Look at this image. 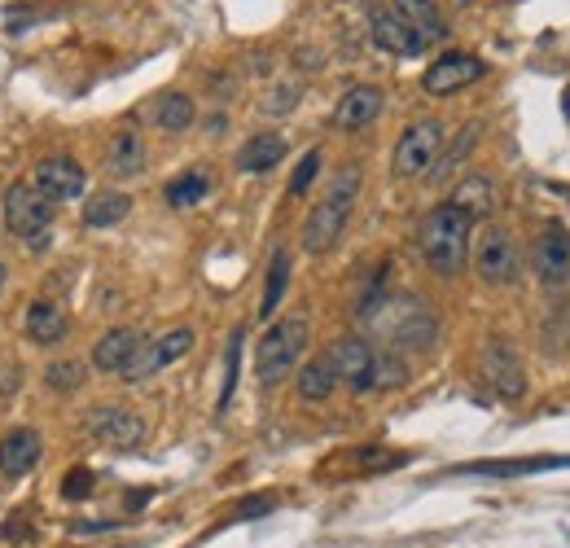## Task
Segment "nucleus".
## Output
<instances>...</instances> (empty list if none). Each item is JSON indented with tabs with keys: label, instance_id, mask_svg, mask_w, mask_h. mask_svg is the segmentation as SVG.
<instances>
[{
	"label": "nucleus",
	"instance_id": "1",
	"mask_svg": "<svg viewBox=\"0 0 570 548\" xmlns=\"http://www.w3.org/2000/svg\"><path fill=\"white\" fill-rule=\"evenodd\" d=\"M470 229H474V219L461 211V206H434L426 219H421V229H417V246L430 264V272L439 277H456L466 268L470 259Z\"/></svg>",
	"mask_w": 570,
	"mask_h": 548
},
{
	"label": "nucleus",
	"instance_id": "2",
	"mask_svg": "<svg viewBox=\"0 0 570 548\" xmlns=\"http://www.w3.org/2000/svg\"><path fill=\"white\" fill-rule=\"evenodd\" d=\"M360 180H365V176H360L356 163L338 167V176L329 180L325 197L312 206L307 225H303V251H307V255H325V251L338 246L342 229H347V219H352V206H356V197H360Z\"/></svg>",
	"mask_w": 570,
	"mask_h": 548
},
{
	"label": "nucleus",
	"instance_id": "3",
	"mask_svg": "<svg viewBox=\"0 0 570 548\" xmlns=\"http://www.w3.org/2000/svg\"><path fill=\"white\" fill-rule=\"evenodd\" d=\"M369 324L382 329V339L391 343V352H430L439 339V320L434 311L413 298V294H387L378 303V311L369 316Z\"/></svg>",
	"mask_w": 570,
	"mask_h": 548
},
{
	"label": "nucleus",
	"instance_id": "4",
	"mask_svg": "<svg viewBox=\"0 0 570 548\" xmlns=\"http://www.w3.org/2000/svg\"><path fill=\"white\" fill-rule=\"evenodd\" d=\"M303 347H307V316H286V320H277L268 334L259 339V352H255V373H259V382H264V386L286 382L290 369L299 365Z\"/></svg>",
	"mask_w": 570,
	"mask_h": 548
},
{
	"label": "nucleus",
	"instance_id": "5",
	"mask_svg": "<svg viewBox=\"0 0 570 548\" xmlns=\"http://www.w3.org/2000/svg\"><path fill=\"white\" fill-rule=\"evenodd\" d=\"M5 225L14 238L27 242V251H45L53 242V202L36 184H10L5 193Z\"/></svg>",
	"mask_w": 570,
	"mask_h": 548
},
{
	"label": "nucleus",
	"instance_id": "6",
	"mask_svg": "<svg viewBox=\"0 0 570 548\" xmlns=\"http://www.w3.org/2000/svg\"><path fill=\"white\" fill-rule=\"evenodd\" d=\"M439 150H443V124H439V119H417V124L404 128V137L395 141L391 167H395L400 180H417V176H426V171L434 167Z\"/></svg>",
	"mask_w": 570,
	"mask_h": 548
},
{
	"label": "nucleus",
	"instance_id": "7",
	"mask_svg": "<svg viewBox=\"0 0 570 548\" xmlns=\"http://www.w3.org/2000/svg\"><path fill=\"white\" fill-rule=\"evenodd\" d=\"M88 434L97 438V444L114 448V453H128V448H141L145 421H141V412H132V408L101 404V408L88 412Z\"/></svg>",
	"mask_w": 570,
	"mask_h": 548
},
{
	"label": "nucleus",
	"instance_id": "8",
	"mask_svg": "<svg viewBox=\"0 0 570 548\" xmlns=\"http://www.w3.org/2000/svg\"><path fill=\"white\" fill-rule=\"evenodd\" d=\"M531 268L535 277L553 290V294H566L570 290V233L561 225H548L540 229L535 246H531Z\"/></svg>",
	"mask_w": 570,
	"mask_h": 548
},
{
	"label": "nucleus",
	"instance_id": "9",
	"mask_svg": "<svg viewBox=\"0 0 570 548\" xmlns=\"http://www.w3.org/2000/svg\"><path fill=\"white\" fill-rule=\"evenodd\" d=\"M483 382L501 395V399H522L527 395V369L522 356L509 339H487L483 347Z\"/></svg>",
	"mask_w": 570,
	"mask_h": 548
},
{
	"label": "nucleus",
	"instance_id": "10",
	"mask_svg": "<svg viewBox=\"0 0 570 548\" xmlns=\"http://www.w3.org/2000/svg\"><path fill=\"white\" fill-rule=\"evenodd\" d=\"M474 272L487 285H514L518 281V251L505 229H487L474 246Z\"/></svg>",
	"mask_w": 570,
	"mask_h": 548
},
{
	"label": "nucleus",
	"instance_id": "11",
	"mask_svg": "<svg viewBox=\"0 0 570 548\" xmlns=\"http://www.w3.org/2000/svg\"><path fill=\"white\" fill-rule=\"evenodd\" d=\"M193 347V329H172V334H163V339H154V343H141V352L132 356V365L124 369V382H145V378H154V373H163L167 365H176L185 352Z\"/></svg>",
	"mask_w": 570,
	"mask_h": 548
},
{
	"label": "nucleus",
	"instance_id": "12",
	"mask_svg": "<svg viewBox=\"0 0 570 548\" xmlns=\"http://www.w3.org/2000/svg\"><path fill=\"white\" fill-rule=\"evenodd\" d=\"M483 71H487V62H479L474 53H443V58L430 62V71L421 75V88H426L430 97H447V92H456V88L483 79Z\"/></svg>",
	"mask_w": 570,
	"mask_h": 548
},
{
	"label": "nucleus",
	"instance_id": "13",
	"mask_svg": "<svg viewBox=\"0 0 570 548\" xmlns=\"http://www.w3.org/2000/svg\"><path fill=\"white\" fill-rule=\"evenodd\" d=\"M369 36H373V44H378L382 53H395V58H417V53L430 49L426 36H417L391 5H378V10L369 14Z\"/></svg>",
	"mask_w": 570,
	"mask_h": 548
},
{
	"label": "nucleus",
	"instance_id": "14",
	"mask_svg": "<svg viewBox=\"0 0 570 548\" xmlns=\"http://www.w3.org/2000/svg\"><path fill=\"white\" fill-rule=\"evenodd\" d=\"M329 365H333L338 382H347L356 395L373 391V347L365 339H338L329 347Z\"/></svg>",
	"mask_w": 570,
	"mask_h": 548
},
{
	"label": "nucleus",
	"instance_id": "15",
	"mask_svg": "<svg viewBox=\"0 0 570 548\" xmlns=\"http://www.w3.org/2000/svg\"><path fill=\"white\" fill-rule=\"evenodd\" d=\"M84 167L75 163V158H66V154H53V158H45L40 167H36V189L58 206V202H75L79 193H84Z\"/></svg>",
	"mask_w": 570,
	"mask_h": 548
},
{
	"label": "nucleus",
	"instance_id": "16",
	"mask_svg": "<svg viewBox=\"0 0 570 548\" xmlns=\"http://www.w3.org/2000/svg\"><path fill=\"white\" fill-rule=\"evenodd\" d=\"M548 470H570V457H514V461H470V466H456L452 474H461V479H527V474H548Z\"/></svg>",
	"mask_w": 570,
	"mask_h": 548
},
{
	"label": "nucleus",
	"instance_id": "17",
	"mask_svg": "<svg viewBox=\"0 0 570 548\" xmlns=\"http://www.w3.org/2000/svg\"><path fill=\"white\" fill-rule=\"evenodd\" d=\"M40 457H45V444H40V434L31 425H18V430L0 434V474H5V479L31 474Z\"/></svg>",
	"mask_w": 570,
	"mask_h": 548
},
{
	"label": "nucleus",
	"instance_id": "18",
	"mask_svg": "<svg viewBox=\"0 0 570 548\" xmlns=\"http://www.w3.org/2000/svg\"><path fill=\"white\" fill-rule=\"evenodd\" d=\"M378 115H382V88L360 84V88H352V92H342V101H338V110H333V128L360 132V128H369Z\"/></svg>",
	"mask_w": 570,
	"mask_h": 548
},
{
	"label": "nucleus",
	"instance_id": "19",
	"mask_svg": "<svg viewBox=\"0 0 570 548\" xmlns=\"http://www.w3.org/2000/svg\"><path fill=\"white\" fill-rule=\"evenodd\" d=\"M23 329H27V339H31V343L53 347V343H62V339L71 334V320H66L62 303H53V298H36V303L27 307V316H23Z\"/></svg>",
	"mask_w": 570,
	"mask_h": 548
},
{
	"label": "nucleus",
	"instance_id": "20",
	"mask_svg": "<svg viewBox=\"0 0 570 548\" xmlns=\"http://www.w3.org/2000/svg\"><path fill=\"white\" fill-rule=\"evenodd\" d=\"M137 352H141V334H137V329H110V334L92 347V365L101 373H124Z\"/></svg>",
	"mask_w": 570,
	"mask_h": 548
},
{
	"label": "nucleus",
	"instance_id": "21",
	"mask_svg": "<svg viewBox=\"0 0 570 548\" xmlns=\"http://www.w3.org/2000/svg\"><path fill=\"white\" fill-rule=\"evenodd\" d=\"M105 171L110 176H141L145 171V141H141V132L124 128V132L110 137V145H105Z\"/></svg>",
	"mask_w": 570,
	"mask_h": 548
},
{
	"label": "nucleus",
	"instance_id": "22",
	"mask_svg": "<svg viewBox=\"0 0 570 548\" xmlns=\"http://www.w3.org/2000/svg\"><path fill=\"white\" fill-rule=\"evenodd\" d=\"M132 211V197L119 189H101L84 202V229H110V225H124Z\"/></svg>",
	"mask_w": 570,
	"mask_h": 548
},
{
	"label": "nucleus",
	"instance_id": "23",
	"mask_svg": "<svg viewBox=\"0 0 570 548\" xmlns=\"http://www.w3.org/2000/svg\"><path fill=\"white\" fill-rule=\"evenodd\" d=\"M281 158H286V137H281V132H255V137L238 150V167L251 171V176L273 171Z\"/></svg>",
	"mask_w": 570,
	"mask_h": 548
},
{
	"label": "nucleus",
	"instance_id": "24",
	"mask_svg": "<svg viewBox=\"0 0 570 548\" xmlns=\"http://www.w3.org/2000/svg\"><path fill=\"white\" fill-rule=\"evenodd\" d=\"M540 339L548 356H570V290L557 294L540 320Z\"/></svg>",
	"mask_w": 570,
	"mask_h": 548
},
{
	"label": "nucleus",
	"instance_id": "25",
	"mask_svg": "<svg viewBox=\"0 0 570 548\" xmlns=\"http://www.w3.org/2000/svg\"><path fill=\"white\" fill-rule=\"evenodd\" d=\"M391 10H395L417 36H426V44H434V40L447 36V23H443V14H439L434 0H391Z\"/></svg>",
	"mask_w": 570,
	"mask_h": 548
},
{
	"label": "nucleus",
	"instance_id": "26",
	"mask_svg": "<svg viewBox=\"0 0 570 548\" xmlns=\"http://www.w3.org/2000/svg\"><path fill=\"white\" fill-rule=\"evenodd\" d=\"M447 202L461 206L470 219H487V215L496 211V184H492L483 171H474V176H466L461 184H456V193H452Z\"/></svg>",
	"mask_w": 570,
	"mask_h": 548
},
{
	"label": "nucleus",
	"instance_id": "27",
	"mask_svg": "<svg viewBox=\"0 0 570 548\" xmlns=\"http://www.w3.org/2000/svg\"><path fill=\"white\" fill-rule=\"evenodd\" d=\"M333 386H338V373H333L329 356H316V360H307V365L299 369V395H303L307 404L329 399V395H333Z\"/></svg>",
	"mask_w": 570,
	"mask_h": 548
},
{
	"label": "nucleus",
	"instance_id": "28",
	"mask_svg": "<svg viewBox=\"0 0 570 548\" xmlns=\"http://www.w3.org/2000/svg\"><path fill=\"white\" fill-rule=\"evenodd\" d=\"M193 97H185V92H167V97H159V105H154V124L163 128V132H185L189 124H193Z\"/></svg>",
	"mask_w": 570,
	"mask_h": 548
},
{
	"label": "nucleus",
	"instance_id": "29",
	"mask_svg": "<svg viewBox=\"0 0 570 548\" xmlns=\"http://www.w3.org/2000/svg\"><path fill=\"white\" fill-rule=\"evenodd\" d=\"M206 193H211V176L206 171H185V176H176L167 184V202L172 206H198Z\"/></svg>",
	"mask_w": 570,
	"mask_h": 548
},
{
	"label": "nucleus",
	"instance_id": "30",
	"mask_svg": "<svg viewBox=\"0 0 570 548\" xmlns=\"http://www.w3.org/2000/svg\"><path fill=\"white\" fill-rule=\"evenodd\" d=\"M286 285H290V255H286V251H277V255H273V264H268V285H264L259 316H273V311H277V303H281Z\"/></svg>",
	"mask_w": 570,
	"mask_h": 548
},
{
	"label": "nucleus",
	"instance_id": "31",
	"mask_svg": "<svg viewBox=\"0 0 570 548\" xmlns=\"http://www.w3.org/2000/svg\"><path fill=\"white\" fill-rule=\"evenodd\" d=\"M408 365L400 352H373V386H404Z\"/></svg>",
	"mask_w": 570,
	"mask_h": 548
},
{
	"label": "nucleus",
	"instance_id": "32",
	"mask_svg": "<svg viewBox=\"0 0 570 548\" xmlns=\"http://www.w3.org/2000/svg\"><path fill=\"white\" fill-rule=\"evenodd\" d=\"M84 365L79 360H58V365H49L45 369V382H49V391H62V395H71V391H79L84 386Z\"/></svg>",
	"mask_w": 570,
	"mask_h": 548
},
{
	"label": "nucleus",
	"instance_id": "33",
	"mask_svg": "<svg viewBox=\"0 0 570 548\" xmlns=\"http://www.w3.org/2000/svg\"><path fill=\"white\" fill-rule=\"evenodd\" d=\"M238 360H242V329H233V339H228V356H224V391H219V412L228 408L238 391Z\"/></svg>",
	"mask_w": 570,
	"mask_h": 548
},
{
	"label": "nucleus",
	"instance_id": "34",
	"mask_svg": "<svg viewBox=\"0 0 570 548\" xmlns=\"http://www.w3.org/2000/svg\"><path fill=\"white\" fill-rule=\"evenodd\" d=\"M316 171H320V150H307V154L299 158V167H294V176H290V193H294V197H303V193L312 189V180H316Z\"/></svg>",
	"mask_w": 570,
	"mask_h": 548
},
{
	"label": "nucleus",
	"instance_id": "35",
	"mask_svg": "<svg viewBox=\"0 0 570 548\" xmlns=\"http://www.w3.org/2000/svg\"><path fill=\"white\" fill-rule=\"evenodd\" d=\"M474 141H479V128H474V124H470V128H461V141H456L443 158H434V163H439V167H434V180H439V176H447L456 163H461V158H466V150H470Z\"/></svg>",
	"mask_w": 570,
	"mask_h": 548
},
{
	"label": "nucleus",
	"instance_id": "36",
	"mask_svg": "<svg viewBox=\"0 0 570 548\" xmlns=\"http://www.w3.org/2000/svg\"><path fill=\"white\" fill-rule=\"evenodd\" d=\"M294 105H299V88H294V84H277V88L268 92V101H264L268 115H286V110H294Z\"/></svg>",
	"mask_w": 570,
	"mask_h": 548
},
{
	"label": "nucleus",
	"instance_id": "37",
	"mask_svg": "<svg viewBox=\"0 0 570 548\" xmlns=\"http://www.w3.org/2000/svg\"><path fill=\"white\" fill-rule=\"evenodd\" d=\"M88 492H92V470L75 466V470L66 474V483H62V496H66V500H84Z\"/></svg>",
	"mask_w": 570,
	"mask_h": 548
},
{
	"label": "nucleus",
	"instance_id": "38",
	"mask_svg": "<svg viewBox=\"0 0 570 548\" xmlns=\"http://www.w3.org/2000/svg\"><path fill=\"white\" fill-rule=\"evenodd\" d=\"M408 461V453H395V457H387V453H378V448H365L360 453V466L365 470H395V466H404Z\"/></svg>",
	"mask_w": 570,
	"mask_h": 548
},
{
	"label": "nucleus",
	"instance_id": "39",
	"mask_svg": "<svg viewBox=\"0 0 570 548\" xmlns=\"http://www.w3.org/2000/svg\"><path fill=\"white\" fill-rule=\"evenodd\" d=\"M273 509H277V500H273V496H246V500L238 505V518H246V522H251V518H264V513H273Z\"/></svg>",
	"mask_w": 570,
	"mask_h": 548
},
{
	"label": "nucleus",
	"instance_id": "40",
	"mask_svg": "<svg viewBox=\"0 0 570 548\" xmlns=\"http://www.w3.org/2000/svg\"><path fill=\"white\" fill-rule=\"evenodd\" d=\"M114 526H119V518H105V522H75L71 531H75V535H92V531H114Z\"/></svg>",
	"mask_w": 570,
	"mask_h": 548
},
{
	"label": "nucleus",
	"instance_id": "41",
	"mask_svg": "<svg viewBox=\"0 0 570 548\" xmlns=\"http://www.w3.org/2000/svg\"><path fill=\"white\" fill-rule=\"evenodd\" d=\"M561 110H566V119H570V92H566V101H561Z\"/></svg>",
	"mask_w": 570,
	"mask_h": 548
},
{
	"label": "nucleus",
	"instance_id": "42",
	"mask_svg": "<svg viewBox=\"0 0 570 548\" xmlns=\"http://www.w3.org/2000/svg\"><path fill=\"white\" fill-rule=\"evenodd\" d=\"M0 285H5V264H0Z\"/></svg>",
	"mask_w": 570,
	"mask_h": 548
}]
</instances>
